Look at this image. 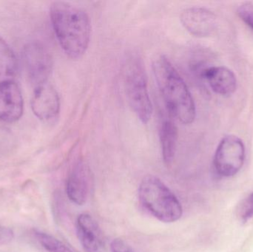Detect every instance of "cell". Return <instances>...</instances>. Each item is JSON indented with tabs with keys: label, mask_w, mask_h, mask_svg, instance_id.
<instances>
[{
	"label": "cell",
	"mask_w": 253,
	"mask_h": 252,
	"mask_svg": "<svg viewBox=\"0 0 253 252\" xmlns=\"http://www.w3.org/2000/svg\"><path fill=\"white\" fill-rule=\"evenodd\" d=\"M138 198L149 214L164 223H173L182 216L181 203L156 176H147L143 179L138 188Z\"/></svg>",
	"instance_id": "3957f363"
},
{
	"label": "cell",
	"mask_w": 253,
	"mask_h": 252,
	"mask_svg": "<svg viewBox=\"0 0 253 252\" xmlns=\"http://www.w3.org/2000/svg\"><path fill=\"white\" fill-rule=\"evenodd\" d=\"M53 31L65 54L72 59L84 56L88 48L91 24L87 13L67 1H54L50 8Z\"/></svg>",
	"instance_id": "6da1fadb"
},
{
	"label": "cell",
	"mask_w": 253,
	"mask_h": 252,
	"mask_svg": "<svg viewBox=\"0 0 253 252\" xmlns=\"http://www.w3.org/2000/svg\"><path fill=\"white\" fill-rule=\"evenodd\" d=\"M202 75L211 88L217 94L223 96H231L237 87V79L231 70L223 66L205 68Z\"/></svg>",
	"instance_id": "7c38bea8"
},
{
	"label": "cell",
	"mask_w": 253,
	"mask_h": 252,
	"mask_svg": "<svg viewBox=\"0 0 253 252\" xmlns=\"http://www.w3.org/2000/svg\"><path fill=\"white\" fill-rule=\"evenodd\" d=\"M181 25L191 35L204 38L212 35L218 28V17L215 13L203 7L185 9L180 16Z\"/></svg>",
	"instance_id": "52a82bcc"
},
{
	"label": "cell",
	"mask_w": 253,
	"mask_h": 252,
	"mask_svg": "<svg viewBox=\"0 0 253 252\" xmlns=\"http://www.w3.org/2000/svg\"><path fill=\"white\" fill-rule=\"evenodd\" d=\"M245 160V146L242 139L229 135L223 138L217 147L214 156V168L221 177H232L240 171Z\"/></svg>",
	"instance_id": "5b68a950"
},
{
	"label": "cell",
	"mask_w": 253,
	"mask_h": 252,
	"mask_svg": "<svg viewBox=\"0 0 253 252\" xmlns=\"http://www.w3.org/2000/svg\"><path fill=\"white\" fill-rule=\"evenodd\" d=\"M79 241L86 252H105L103 233L97 222L88 214H82L77 220Z\"/></svg>",
	"instance_id": "30bf717a"
},
{
	"label": "cell",
	"mask_w": 253,
	"mask_h": 252,
	"mask_svg": "<svg viewBox=\"0 0 253 252\" xmlns=\"http://www.w3.org/2000/svg\"><path fill=\"white\" fill-rule=\"evenodd\" d=\"M31 109L42 121H50L57 118L60 112V99L56 89L47 82L36 87L31 99Z\"/></svg>",
	"instance_id": "ba28073f"
},
{
	"label": "cell",
	"mask_w": 253,
	"mask_h": 252,
	"mask_svg": "<svg viewBox=\"0 0 253 252\" xmlns=\"http://www.w3.org/2000/svg\"><path fill=\"white\" fill-rule=\"evenodd\" d=\"M111 252H135L130 246L122 239H115L111 245Z\"/></svg>",
	"instance_id": "d6986e66"
},
{
	"label": "cell",
	"mask_w": 253,
	"mask_h": 252,
	"mask_svg": "<svg viewBox=\"0 0 253 252\" xmlns=\"http://www.w3.org/2000/svg\"><path fill=\"white\" fill-rule=\"evenodd\" d=\"M13 232L9 228L0 226V246L8 244L13 240Z\"/></svg>",
	"instance_id": "ffe728a7"
},
{
	"label": "cell",
	"mask_w": 253,
	"mask_h": 252,
	"mask_svg": "<svg viewBox=\"0 0 253 252\" xmlns=\"http://www.w3.org/2000/svg\"><path fill=\"white\" fill-rule=\"evenodd\" d=\"M16 69V56L4 38L0 36V83L13 80Z\"/></svg>",
	"instance_id": "5bb4252c"
},
{
	"label": "cell",
	"mask_w": 253,
	"mask_h": 252,
	"mask_svg": "<svg viewBox=\"0 0 253 252\" xmlns=\"http://www.w3.org/2000/svg\"><path fill=\"white\" fill-rule=\"evenodd\" d=\"M236 214L241 221L246 223L253 217V192L244 198L236 208Z\"/></svg>",
	"instance_id": "e0dca14e"
},
{
	"label": "cell",
	"mask_w": 253,
	"mask_h": 252,
	"mask_svg": "<svg viewBox=\"0 0 253 252\" xmlns=\"http://www.w3.org/2000/svg\"><path fill=\"white\" fill-rule=\"evenodd\" d=\"M22 62L27 76L34 87L47 82L51 72L52 59L41 43L34 41L27 44L22 50Z\"/></svg>",
	"instance_id": "8992f818"
},
{
	"label": "cell",
	"mask_w": 253,
	"mask_h": 252,
	"mask_svg": "<svg viewBox=\"0 0 253 252\" xmlns=\"http://www.w3.org/2000/svg\"><path fill=\"white\" fill-rule=\"evenodd\" d=\"M153 73L169 113L184 124L196 118V105L182 77L170 61L159 55L153 62Z\"/></svg>",
	"instance_id": "7a4b0ae2"
},
{
	"label": "cell",
	"mask_w": 253,
	"mask_h": 252,
	"mask_svg": "<svg viewBox=\"0 0 253 252\" xmlns=\"http://www.w3.org/2000/svg\"><path fill=\"white\" fill-rule=\"evenodd\" d=\"M178 140V129L171 120L162 122L160 129V142L164 162L169 164L173 161Z\"/></svg>",
	"instance_id": "4fadbf2b"
},
{
	"label": "cell",
	"mask_w": 253,
	"mask_h": 252,
	"mask_svg": "<svg viewBox=\"0 0 253 252\" xmlns=\"http://www.w3.org/2000/svg\"><path fill=\"white\" fill-rule=\"evenodd\" d=\"M34 235L46 252H74L63 243L48 234L35 231Z\"/></svg>",
	"instance_id": "9a60e30c"
},
{
	"label": "cell",
	"mask_w": 253,
	"mask_h": 252,
	"mask_svg": "<svg viewBox=\"0 0 253 252\" xmlns=\"http://www.w3.org/2000/svg\"><path fill=\"white\" fill-rule=\"evenodd\" d=\"M22 92L13 80L0 83V121L4 123L17 121L23 113Z\"/></svg>",
	"instance_id": "9c48e42d"
},
{
	"label": "cell",
	"mask_w": 253,
	"mask_h": 252,
	"mask_svg": "<svg viewBox=\"0 0 253 252\" xmlns=\"http://www.w3.org/2000/svg\"><path fill=\"white\" fill-rule=\"evenodd\" d=\"M89 184L90 171L88 167L83 161H79L67 179L66 192L69 199L77 205H83L87 201Z\"/></svg>",
	"instance_id": "8fae6325"
},
{
	"label": "cell",
	"mask_w": 253,
	"mask_h": 252,
	"mask_svg": "<svg viewBox=\"0 0 253 252\" xmlns=\"http://www.w3.org/2000/svg\"><path fill=\"white\" fill-rule=\"evenodd\" d=\"M123 81L129 106L138 119L147 124L151 119L153 105L149 96L144 63L136 53L126 56L123 65Z\"/></svg>",
	"instance_id": "277c9868"
},
{
	"label": "cell",
	"mask_w": 253,
	"mask_h": 252,
	"mask_svg": "<svg viewBox=\"0 0 253 252\" xmlns=\"http://www.w3.org/2000/svg\"><path fill=\"white\" fill-rule=\"evenodd\" d=\"M237 13L242 20L253 31V3L245 2L238 7Z\"/></svg>",
	"instance_id": "ac0fdd59"
},
{
	"label": "cell",
	"mask_w": 253,
	"mask_h": 252,
	"mask_svg": "<svg viewBox=\"0 0 253 252\" xmlns=\"http://www.w3.org/2000/svg\"><path fill=\"white\" fill-rule=\"evenodd\" d=\"M16 139L7 127L0 126V156L10 153L16 147Z\"/></svg>",
	"instance_id": "2e32d148"
}]
</instances>
